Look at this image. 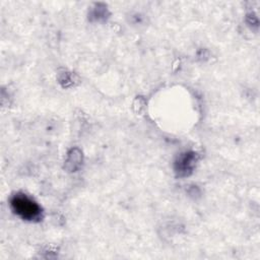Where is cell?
I'll use <instances>...</instances> for the list:
<instances>
[{
  "label": "cell",
  "instance_id": "obj_1",
  "mask_svg": "<svg viewBox=\"0 0 260 260\" xmlns=\"http://www.w3.org/2000/svg\"><path fill=\"white\" fill-rule=\"evenodd\" d=\"M12 206L19 215L27 219L37 217L40 212L38 205L25 196H16L12 200Z\"/></svg>",
  "mask_w": 260,
  "mask_h": 260
}]
</instances>
